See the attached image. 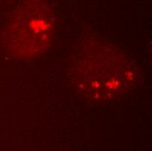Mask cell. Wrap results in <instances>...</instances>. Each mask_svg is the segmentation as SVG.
<instances>
[{
	"mask_svg": "<svg viewBox=\"0 0 152 151\" xmlns=\"http://www.w3.org/2000/svg\"><path fill=\"white\" fill-rule=\"evenodd\" d=\"M55 19L44 0H26L17 9L2 32L5 52L18 60L39 57L51 45Z\"/></svg>",
	"mask_w": 152,
	"mask_h": 151,
	"instance_id": "obj_1",
	"label": "cell"
}]
</instances>
